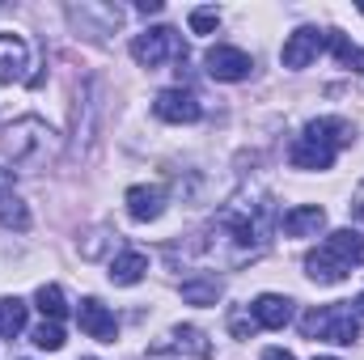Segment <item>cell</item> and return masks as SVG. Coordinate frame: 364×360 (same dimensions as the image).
I'll use <instances>...</instances> for the list:
<instances>
[{
    "mask_svg": "<svg viewBox=\"0 0 364 360\" xmlns=\"http://www.w3.org/2000/svg\"><path fill=\"white\" fill-rule=\"evenodd\" d=\"M348 144H352V127L343 119H314L292 140L288 162L296 170H331L335 157H339V149H348Z\"/></svg>",
    "mask_w": 364,
    "mask_h": 360,
    "instance_id": "cell-1",
    "label": "cell"
},
{
    "mask_svg": "<svg viewBox=\"0 0 364 360\" xmlns=\"http://www.w3.org/2000/svg\"><path fill=\"white\" fill-rule=\"evenodd\" d=\"M0 149L13 157V166H47V162L55 157L60 140H55V132H51L43 119L26 115V119L9 123V132L0 136Z\"/></svg>",
    "mask_w": 364,
    "mask_h": 360,
    "instance_id": "cell-2",
    "label": "cell"
},
{
    "mask_svg": "<svg viewBox=\"0 0 364 360\" xmlns=\"http://www.w3.org/2000/svg\"><path fill=\"white\" fill-rule=\"evenodd\" d=\"M301 335L305 339H326V344H356L360 339V314L348 309V301H335V305H322V309H309L301 318Z\"/></svg>",
    "mask_w": 364,
    "mask_h": 360,
    "instance_id": "cell-3",
    "label": "cell"
},
{
    "mask_svg": "<svg viewBox=\"0 0 364 360\" xmlns=\"http://www.w3.org/2000/svg\"><path fill=\"white\" fill-rule=\"evenodd\" d=\"M132 60L140 68H161L166 60H186V47H182V34L174 26H157V30H144L132 38Z\"/></svg>",
    "mask_w": 364,
    "mask_h": 360,
    "instance_id": "cell-4",
    "label": "cell"
},
{
    "mask_svg": "<svg viewBox=\"0 0 364 360\" xmlns=\"http://www.w3.org/2000/svg\"><path fill=\"white\" fill-rule=\"evenodd\" d=\"M322 47H326V30L301 26V30H292V34H288V43H284V51H279V60H284V68L301 73V68H309V64L322 55Z\"/></svg>",
    "mask_w": 364,
    "mask_h": 360,
    "instance_id": "cell-5",
    "label": "cell"
},
{
    "mask_svg": "<svg viewBox=\"0 0 364 360\" xmlns=\"http://www.w3.org/2000/svg\"><path fill=\"white\" fill-rule=\"evenodd\" d=\"M203 64H208V77L212 81H246L250 77V55L246 51H237V47H212L208 55H203Z\"/></svg>",
    "mask_w": 364,
    "mask_h": 360,
    "instance_id": "cell-6",
    "label": "cell"
},
{
    "mask_svg": "<svg viewBox=\"0 0 364 360\" xmlns=\"http://www.w3.org/2000/svg\"><path fill=\"white\" fill-rule=\"evenodd\" d=\"M77 322H81V331L97 339V344H114V335H119V322H114V314L97 301V297H85L81 305H77Z\"/></svg>",
    "mask_w": 364,
    "mask_h": 360,
    "instance_id": "cell-7",
    "label": "cell"
},
{
    "mask_svg": "<svg viewBox=\"0 0 364 360\" xmlns=\"http://www.w3.org/2000/svg\"><path fill=\"white\" fill-rule=\"evenodd\" d=\"M153 110L166 123H195L199 119V97L191 90H161L157 102H153Z\"/></svg>",
    "mask_w": 364,
    "mask_h": 360,
    "instance_id": "cell-8",
    "label": "cell"
},
{
    "mask_svg": "<svg viewBox=\"0 0 364 360\" xmlns=\"http://www.w3.org/2000/svg\"><path fill=\"white\" fill-rule=\"evenodd\" d=\"M26 68H30V47L17 34H0V85L26 81Z\"/></svg>",
    "mask_w": 364,
    "mask_h": 360,
    "instance_id": "cell-9",
    "label": "cell"
},
{
    "mask_svg": "<svg viewBox=\"0 0 364 360\" xmlns=\"http://www.w3.org/2000/svg\"><path fill=\"white\" fill-rule=\"evenodd\" d=\"M279 225H284V233H288V238H318V233L326 229V208H318V203L288 208Z\"/></svg>",
    "mask_w": 364,
    "mask_h": 360,
    "instance_id": "cell-10",
    "label": "cell"
},
{
    "mask_svg": "<svg viewBox=\"0 0 364 360\" xmlns=\"http://www.w3.org/2000/svg\"><path fill=\"white\" fill-rule=\"evenodd\" d=\"M250 314H255L259 327H267V331H284V327L292 322V301L279 297V292H263V297L250 305Z\"/></svg>",
    "mask_w": 364,
    "mask_h": 360,
    "instance_id": "cell-11",
    "label": "cell"
},
{
    "mask_svg": "<svg viewBox=\"0 0 364 360\" xmlns=\"http://www.w3.org/2000/svg\"><path fill=\"white\" fill-rule=\"evenodd\" d=\"M166 212V191L161 186H132L127 191V216L132 221H157Z\"/></svg>",
    "mask_w": 364,
    "mask_h": 360,
    "instance_id": "cell-12",
    "label": "cell"
},
{
    "mask_svg": "<svg viewBox=\"0 0 364 360\" xmlns=\"http://www.w3.org/2000/svg\"><path fill=\"white\" fill-rule=\"evenodd\" d=\"M322 250H331L343 268H360L364 263V238L360 233H352V229H335V233H326Z\"/></svg>",
    "mask_w": 364,
    "mask_h": 360,
    "instance_id": "cell-13",
    "label": "cell"
},
{
    "mask_svg": "<svg viewBox=\"0 0 364 360\" xmlns=\"http://www.w3.org/2000/svg\"><path fill=\"white\" fill-rule=\"evenodd\" d=\"M305 271H309V280H314V284H339V280H348V271H352V268H343L331 250H322V246H318V250H309V255H305Z\"/></svg>",
    "mask_w": 364,
    "mask_h": 360,
    "instance_id": "cell-14",
    "label": "cell"
},
{
    "mask_svg": "<svg viewBox=\"0 0 364 360\" xmlns=\"http://www.w3.org/2000/svg\"><path fill=\"white\" fill-rule=\"evenodd\" d=\"M144 271H149V255H140V250H123L119 259H110V284L132 288V284L144 280Z\"/></svg>",
    "mask_w": 364,
    "mask_h": 360,
    "instance_id": "cell-15",
    "label": "cell"
},
{
    "mask_svg": "<svg viewBox=\"0 0 364 360\" xmlns=\"http://www.w3.org/2000/svg\"><path fill=\"white\" fill-rule=\"evenodd\" d=\"M220 292H225V284L216 275H191V280H182V301L186 305H216Z\"/></svg>",
    "mask_w": 364,
    "mask_h": 360,
    "instance_id": "cell-16",
    "label": "cell"
},
{
    "mask_svg": "<svg viewBox=\"0 0 364 360\" xmlns=\"http://www.w3.org/2000/svg\"><path fill=\"white\" fill-rule=\"evenodd\" d=\"M170 348L174 352H186V356H199V360L212 356V344H208V335L199 327H174L170 331Z\"/></svg>",
    "mask_w": 364,
    "mask_h": 360,
    "instance_id": "cell-17",
    "label": "cell"
},
{
    "mask_svg": "<svg viewBox=\"0 0 364 360\" xmlns=\"http://www.w3.org/2000/svg\"><path fill=\"white\" fill-rule=\"evenodd\" d=\"M326 47L335 51V60L348 68V73H364V51L356 43H348V34H339V30H326Z\"/></svg>",
    "mask_w": 364,
    "mask_h": 360,
    "instance_id": "cell-18",
    "label": "cell"
},
{
    "mask_svg": "<svg viewBox=\"0 0 364 360\" xmlns=\"http://www.w3.org/2000/svg\"><path fill=\"white\" fill-rule=\"evenodd\" d=\"M34 305H38L43 318H51V322H60V318L68 314V301H64V288H60V284H43V288L34 292Z\"/></svg>",
    "mask_w": 364,
    "mask_h": 360,
    "instance_id": "cell-19",
    "label": "cell"
},
{
    "mask_svg": "<svg viewBox=\"0 0 364 360\" xmlns=\"http://www.w3.org/2000/svg\"><path fill=\"white\" fill-rule=\"evenodd\" d=\"M17 331H26V301L9 297V301H0V335L13 339Z\"/></svg>",
    "mask_w": 364,
    "mask_h": 360,
    "instance_id": "cell-20",
    "label": "cell"
},
{
    "mask_svg": "<svg viewBox=\"0 0 364 360\" xmlns=\"http://www.w3.org/2000/svg\"><path fill=\"white\" fill-rule=\"evenodd\" d=\"M0 225L26 233V229H30V208H26L21 199H4V203H0Z\"/></svg>",
    "mask_w": 364,
    "mask_h": 360,
    "instance_id": "cell-21",
    "label": "cell"
},
{
    "mask_svg": "<svg viewBox=\"0 0 364 360\" xmlns=\"http://www.w3.org/2000/svg\"><path fill=\"white\" fill-rule=\"evenodd\" d=\"M30 339H34V348H43V352H60V348H64V327L47 318L43 327H34V335H30Z\"/></svg>",
    "mask_w": 364,
    "mask_h": 360,
    "instance_id": "cell-22",
    "label": "cell"
},
{
    "mask_svg": "<svg viewBox=\"0 0 364 360\" xmlns=\"http://www.w3.org/2000/svg\"><path fill=\"white\" fill-rule=\"evenodd\" d=\"M216 21H220L216 9H195V13H191V30H195V34H212Z\"/></svg>",
    "mask_w": 364,
    "mask_h": 360,
    "instance_id": "cell-23",
    "label": "cell"
},
{
    "mask_svg": "<svg viewBox=\"0 0 364 360\" xmlns=\"http://www.w3.org/2000/svg\"><path fill=\"white\" fill-rule=\"evenodd\" d=\"M255 327H259V322H255V314H233V318H229V331H233L237 339H250V335H255Z\"/></svg>",
    "mask_w": 364,
    "mask_h": 360,
    "instance_id": "cell-24",
    "label": "cell"
},
{
    "mask_svg": "<svg viewBox=\"0 0 364 360\" xmlns=\"http://www.w3.org/2000/svg\"><path fill=\"white\" fill-rule=\"evenodd\" d=\"M348 208H352V221H360V225H364V182L356 186V195H352V203H348Z\"/></svg>",
    "mask_w": 364,
    "mask_h": 360,
    "instance_id": "cell-25",
    "label": "cell"
},
{
    "mask_svg": "<svg viewBox=\"0 0 364 360\" xmlns=\"http://www.w3.org/2000/svg\"><path fill=\"white\" fill-rule=\"evenodd\" d=\"M13 199V170H0V203Z\"/></svg>",
    "mask_w": 364,
    "mask_h": 360,
    "instance_id": "cell-26",
    "label": "cell"
},
{
    "mask_svg": "<svg viewBox=\"0 0 364 360\" xmlns=\"http://www.w3.org/2000/svg\"><path fill=\"white\" fill-rule=\"evenodd\" d=\"M263 360H292V352H284V348H267Z\"/></svg>",
    "mask_w": 364,
    "mask_h": 360,
    "instance_id": "cell-27",
    "label": "cell"
},
{
    "mask_svg": "<svg viewBox=\"0 0 364 360\" xmlns=\"http://www.w3.org/2000/svg\"><path fill=\"white\" fill-rule=\"evenodd\" d=\"M136 9H140V13H161V0H140Z\"/></svg>",
    "mask_w": 364,
    "mask_h": 360,
    "instance_id": "cell-28",
    "label": "cell"
},
{
    "mask_svg": "<svg viewBox=\"0 0 364 360\" xmlns=\"http://www.w3.org/2000/svg\"><path fill=\"white\" fill-rule=\"evenodd\" d=\"M356 314H360V318H364V292H360V301H356Z\"/></svg>",
    "mask_w": 364,
    "mask_h": 360,
    "instance_id": "cell-29",
    "label": "cell"
},
{
    "mask_svg": "<svg viewBox=\"0 0 364 360\" xmlns=\"http://www.w3.org/2000/svg\"><path fill=\"white\" fill-rule=\"evenodd\" d=\"M314 360H335V356H314Z\"/></svg>",
    "mask_w": 364,
    "mask_h": 360,
    "instance_id": "cell-30",
    "label": "cell"
},
{
    "mask_svg": "<svg viewBox=\"0 0 364 360\" xmlns=\"http://www.w3.org/2000/svg\"><path fill=\"white\" fill-rule=\"evenodd\" d=\"M360 13H364V4H360Z\"/></svg>",
    "mask_w": 364,
    "mask_h": 360,
    "instance_id": "cell-31",
    "label": "cell"
},
{
    "mask_svg": "<svg viewBox=\"0 0 364 360\" xmlns=\"http://www.w3.org/2000/svg\"><path fill=\"white\" fill-rule=\"evenodd\" d=\"M90 360H93V356H90Z\"/></svg>",
    "mask_w": 364,
    "mask_h": 360,
    "instance_id": "cell-32",
    "label": "cell"
}]
</instances>
